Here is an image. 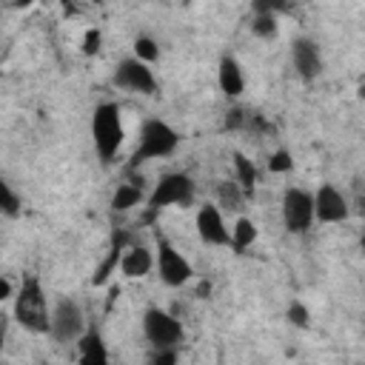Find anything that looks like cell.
Here are the masks:
<instances>
[{
    "instance_id": "cell-1",
    "label": "cell",
    "mask_w": 365,
    "mask_h": 365,
    "mask_svg": "<svg viewBox=\"0 0 365 365\" xmlns=\"http://www.w3.org/2000/svg\"><path fill=\"white\" fill-rule=\"evenodd\" d=\"M125 128H123V114L117 103H100L91 114V140L97 148V157L103 163H111L123 145Z\"/></svg>"
},
{
    "instance_id": "cell-2",
    "label": "cell",
    "mask_w": 365,
    "mask_h": 365,
    "mask_svg": "<svg viewBox=\"0 0 365 365\" xmlns=\"http://www.w3.org/2000/svg\"><path fill=\"white\" fill-rule=\"evenodd\" d=\"M177 145H180V134L165 120H145L140 125V140H137V148L128 160V168H137L148 160L168 157L177 151Z\"/></svg>"
},
{
    "instance_id": "cell-3",
    "label": "cell",
    "mask_w": 365,
    "mask_h": 365,
    "mask_svg": "<svg viewBox=\"0 0 365 365\" xmlns=\"http://www.w3.org/2000/svg\"><path fill=\"white\" fill-rule=\"evenodd\" d=\"M48 317H51V308L46 302V294L40 282L29 277L14 294V322L31 334H48Z\"/></svg>"
},
{
    "instance_id": "cell-4",
    "label": "cell",
    "mask_w": 365,
    "mask_h": 365,
    "mask_svg": "<svg viewBox=\"0 0 365 365\" xmlns=\"http://www.w3.org/2000/svg\"><path fill=\"white\" fill-rule=\"evenodd\" d=\"M194 200V180L182 171H171V174H163L157 180V185L151 188L148 200H145V222H151L163 208H171V205H188Z\"/></svg>"
},
{
    "instance_id": "cell-5",
    "label": "cell",
    "mask_w": 365,
    "mask_h": 365,
    "mask_svg": "<svg viewBox=\"0 0 365 365\" xmlns=\"http://www.w3.org/2000/svg\"><path fill=\"white\" fill-rule=\"evenodd\" d=\"M154 251H157V254H154V268H157V274H160V279H163L165 285L180 288V285H185V282L194 277L191 262L174 248V242H171L168 237L157 234V248H154Z\"/></svg>"
},
{
    "instance_id": "cell-6",
    "label": "cell",
    "mask_w": 365,
    "mask_h": 365,
    "mask_svg": "<svg viewBox=\"0 0 365 365\" xmlns=\"http://www.w3.org/2000/svg\"><path fill=\"white\" fill-rule=\"evenodd\" d=\"M143 334L154 348H177L185 336L182 322L174 314H168L165 308H157V305L143 314Z\"/></svg>"
},
{
    "instance_id": "cell-7",
    "label": "cell",
    "mask_w": 365,
    "mask_h": 365,
    "mask_svg": "<svg viewBox=\"0 0 365 365\" xmlns=\"http://www.w3.org/2000/svg\"><path fill=\"white\" fill-rule=\"evenodd\" d=\"M282 222L291 234H305L314 225V194L305 188H288L282 194Z\"/></svg>"
},
{
    "instance_id": "cell-8",
    "label": "cell",
    "mask_w": 365,
    "mask_h": 365,
    "mask_svg": "<svg viewBox=\"0 0 365 365\" xmlns=\"http://www.w3.org/2000/svg\"><path fill=\"white\" fill-rule=\"evenodd\" d=\"M83 331H86L83 308L74 299H57V305L51 308V317H48V334L57 342H74Z\"/></svg>"
},
{
    "instance_id": "cell-9",
    "label": "cell",
    "mask_w": 365,
    "mask_h": 365,
    "mask_svg": "<svg viewBox=\"0 0 365 365\" xmlns=\"http://www.w3.org/2000/svg\"><path fill=\"white\" fill-rule=\"evenodd\" d=\"M114 86L134 91V94H145V97L157 94V77H154L151 66L137 60V57L120 60V66L114 68Z\"/></svg>"
},
{
    "instance_id": "cell-10",
    "label": "cell",
    "mask_w": 365,
    "mask_h": 365,
    "mask_svg": "<svg viewBox=\"0 0 365 365\" xmlns=\"http://www.w3.org/2000/svg\"><path fill=\"white\" fill-rule=\"evenodd\" d=\"M194 225H197V237H200V242L214 245V248H220V245H231V228L225 225L222 208H220L217 202H205V205H200Z\"/></svg>"
},
{
    "instance_id": "cell-11",
    "label": "cell",
    "mask_w": 365,
    "mask_h": 365,
    "mask_svg": "<svg viewBox=\"0 0 365 365\" xmlns=\"http://www.w3.org/2000/svg\"><path fill=\"white\" fill-rule=\"evenodd\" d=\"M348 200L339 188H334L331 182H322L314 191V220L319 222H345L348 220Z\"/></svg>"
},
{
    "instance_id": "cell-12",
    "label": "cell",
    "mask_w": 365,
    "mask_h": 365,
    "mask_svg": "<svg viewBox=\"0 0 365 365\" xmlns=\"http://www.w3.org/2000/svg\"><path fill=\"white\" fill-rule=\"evenodd\" d=\"M291 60H294V68L302 80H317L322 74V51L308 37H297L291 43Z\"/></svg>"
},
{
    "instance_id": "cell-13",
    "label": "cell",
    "mask_w": 365,
    "mask_h": 365,
    "mask_svg": "<svg viewBox=\"0 0 365 365\" xmlns=\"http://www.w3.org/2000/svg\"><path fill=\"white\" fill-rule=\"evenodd\" d=\"M117 265H120V274H123V277H128V279H143V277H148L151 268H154V254H151V248H145V245H128V248L120 254Z\"/></svg>"
},
{
    "instance_id": "cell-14",
    "label": "cell",
    "mask_w": 365,
    "mask_h": 365,
    "mask_svg": "<svg viewBox=\"0 0 365 365\" xmlns=\"http://www.w3.org/2000/svg\"><path fill=\"white\" fill-rule=\"evenodd\" d=\"M217 83H220V91H222L225 97H240V94L245 91V74H242V66H240L231 54H222V57H220Z\"/></svg>"
},
{
    "instance_id": "cell-15",
    "label": "cell",
    "mask_w": 365,
    "mask_h": 365,
    "mask_svg": "<svg viewBox=\"0 0 365 365\" xmlns=\"http://www.w3.org/2000/svg\"><path fill=\"white\" fill-rule=\"evenodd\" d=\"M77 356L83 365H106L108 362V351H106V342L97 328H86L77 336Z\"/></svg>"
},
{
    "instance_id": "cell-16",
    "label": "cell",
    "mask_w": 365,
    "mask_h": 365,
    "mask_svg": "<svg viewBox=\"0 0 365 365\" xmlns=\"http://www.w3.org/2000/svg\"><path fill=\"white\" fill-rule=\"evenodd\" d=\"M231 160H234V182L245 191V197L254 194V185H257V168H254V163L242 151H234Z\"/></svg>"
},
{
    "instance_id": "cell-17",
    "label": "cell",
    "mask_w": 365,
    "mask_h": 365,
    "mask_svg": "<svg viewBox=\"0 0 365 365\" xmlns=\"http://www.w3.org/2000/svg\"><path fill=\"white\" fill-rule=\"evenodd\" d=\"M143 202V188L140 182H120L114 188V197H111V208L114 211H131L134 205Z\"/></svg>"
},
{
    "instance_id": "cell-18",
    "label": "cell",
    "mask_w": 365,
    "mask_h": 365,
    "mask_svg": "<svg viewBox=\"0 0 365 365\" xmlns=\"http://www.w3.org/2000/svg\"><path fill=\"white\" fill-rule=\"evenodd\" d=\"M257 222L254 220H248V217H240L237 222H234V228H231V245L237 248V251H245L248 245H254V240H257Z\"/></svg>"
},
{
    "instance_id": "cell-19",
    "label": "cell",
    "mask_w": 365,
    "mask_h": 365,
    "mask_svg": "<svg viewBox=\"0 0 365 365\" xmlns=\"http://www.w3.org/2000/svg\"><path fill=\"white\" fill-rule=\"evenodd\" d=\"M217 205L220 208H228V211H240L242 208V200H245V191L231 180V182H222L220 188H217Z\"/></svg>"
},
{
    "instance_id": "cell-20",
    "label": "cell",
    "mask_w": 365,
    "mask_h": 365,
    "mask_svg": "<svg viewBox=\"0 0 365 365\" xmlns=\"http://www.w3.org/2000/svg\"><path fill=\"white\" fill-rule=\"evenodd\" d=\"M134 57L151 66V63L160 57V46H157V40H151L148 34H140V37L134 40Z\"/></svg>"
},
{
    "instance_id": "cell-21",
    "label": "cell",
    "mask_w": 365,
    "mask_h": 365,
    "mask_svg": "<svg viewBox=\"0 0 365 365\" xmlns=\"http://www.w3.org/2000/svg\"><path fill=\"white\" fill-rule=\"evenodd\" d=\"M251 31H254L257 37H262V40L277 37V14H254Z\"/></svg>"
},
{
    "instance_id": "cell-22",
    "label": "cell",
    "mask_w": 365,
    "mask_h": 365,
    "mask_svg": "<svg viewBox=\"0 0 365 365\" xmlns=\"http://www.w3.org/2000/svg\"><path fill=\"white\" fill-rule=\"evenodd\" d=\"M20 211V197L11 191V185L0 177V214H6V217H14Z\"/></svg>"
},
{
    "instance_id": "cell-23",
    "label": "cell",
    "mask_w": 365,
    "mask_h": 365,
    "mask_svg": "<svg viewBox=\"0 0 365 365\" xmlns=\"http://www.w3.org/2000/svg\"><path fill=\"white\" fill-rule=\"evenodd\" d=\"M254 14H279L291 9V0H251Z\"/></svg>"
},
{
    "instance_id": "cell-24",
    "label": "cell",
    "mask_w": 365,
    "mask_h": 365,
    "mask_svg": "<svg viewBox=\"0 0 365 365\" xmlns=\"http://www.w3.org/2000/svg\"><path fill=\"white\" fill-rule=\"evenodd\" d=\"M291 168H294V160H291V154H288L285 148H277V151L268 157V171L285 174V171H291Z\"/></svg>"
},
{
    "instance_id": "cell-25",
    "label": "cell",
    "mask_w": 365,
    "mask_h": 365,
    "mask_svg": "<svg viewBox=\"0 0 365 365\" xmlns=\"http://www.w3.org/2000/svg\"><path fill=\"white\" fill-rule=\"evenodd\" d=\"M288 322L297 325V328H308V325H311L308 308H305L302 302H291V305H288Z\"/></svg>"
},
{
    "instance_id": "cell-26",
    "label": "cell",
    "mask_w": 365,
    "mask_h": 365,
    "mask_svg": "<svg viewBox=\"0 0 365 365\" xmlns=\"http://www.w3.org/2000/svg\"><path fill=\"white\" fill-rule=\"evenodd\" d=\"M100 43H103L100 29H88V31L83 34V54H97V51H100Z\"/></svg>"
},
{
    "instance_id": "cell-27",
    "label": "cell",
    "mask_w": 365,
    "mask_h": 365,
    "mask_svg": "<svg viewBox=\"0 0 365 365\" xmlns=\"http://www.w3.org/2000/svg\"><path fill=\"white\" fill-rule=\"evenodd\" d=\"M151 362H160V365H171V362H177V348H154Z\"/></svg>"
},
{
    "instance_id": "cell-28",
    "label": "cell",
    "mask_w": 365,
    "mask_h": 365,
    "mask_svg": "<svg viewBox=\"0 0 365 365\" xmlns=\"http://www.w3.org/2000/svg\"><path fill=\"white\" fill-rule=\"evenodd\" d=\"M11 297V282L6 277H0V302H6Z\"/></svg>"
},
{
    "instance_id": "cell-29",
    "label": "cell",
    "mask_w": 365,
    "mask_h": 365,
    "mask_svg": "<svg viewBox=\"0 0 365 365\" xmlns=\"http://www.w3.org/2000/svg\"><path fill=\"white\" fill-rule=\"evenodd\" d=\"M9 3H11V6H29L31 0H9Z\"/></svg>"
},
{
    "instance_id": "cell-30",
    "label": "cell",
    "mask_w": 365,
    "mask_h": 365,
    "mask_svg": "<svg viewBox=\"0 0 365 365\" xmlns=\"http://www.w3.org/2000/svg\"><path fill=\"white\" fill-rule=\"evenodd\" d=\"M0 348H3V325H0Z\"/></svg>"
},
{
    "instance_id": "cell-31",
    "label": "cell",
    "mask_w": 365,
    "mask_h": 365,
    "mask_svg": "<svg viewBox=\"0 0 365 365\" xmlns=\"http://www.w3.org/2000/svg\"><path fill=\"white\" fill-rule=\"evenodd\" d=\"M91 3H103V0H91Z\"/></svg>"
}]
</instances>
